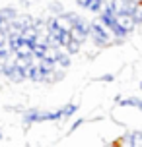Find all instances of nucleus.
Returning a JSON list of instances; mask_svg holds the SVG:
<instances>
[{"instance_id": "obj_6", "label": "nucleus", "mask_w": 142, "mask_h": 147, "mask_svg": "<svg viewBox=\"0 0 142 147\" xmlns=\"http://www.w3.org/2000/svg\"><path fill=\"white\" fill-rule=\"evenodd\" d=\"M115 103L119 105V107H132L136 110H142V99L140 97H127V99L115 97Z\"/></svg>"}, {"instance_id": "obj_23", "label": "nucleus", "mask_w": 142, "mask_h": 147, "mask_svg": "<svg viewBox=\"0 0 142 147\" xmlns=\"http://www.w3.org/2000/svg\"><path fill=\"white\" fill-rule=\"evenodd\" d=\"M0 60H2V58H0Z\"/></svg>"}, {"instance_id": "obj_2", "label": "nucleus", "mask_w": 142, "mask_h": 147, "mask_svg": "<svg viewBox=\"0 0 142 147\" xmlns=\"http://www.w3.org/2000/svg\"><path fill=\"white\" fill-rule=\"evenodd\" d=\"M70 39H74V41H78V43L82 45L86 43L88 39H90V22H86L84 18H78L74 22V25L70 27Z\"/></svg>"}, {"instance_id": "obj_4", "label": "nucleus", "mask_w": 142, "mask_h": 147, "mask_svg": "<svg viewBox=\"0 0 142 147\" xmlns=\"http://www.w3.org/2000/svg\"><path fill=\"white\" fill-rule=\"evenodd\" d=\"M121 145L128 147H142V132H128L121 138Z\"/></svg>"}, {"instance_id": "obj_21", "label": "nucleus", "mask_w": 142, "mask_h": 147, "mask_svg": "<svg viewBox=\"0 0 142 147\" xmlns=\"http://www.w3.org/2000/svg\"><path fill=\"white\" fill-rule=\"evenodd\" d=\"M138 87H140V91H142V81H140V85H138Z\"/></svg>"}, {"instance_id": "obj_15", "label": "nucleus", "mask_w": 142, "mask_h": 147, "mask_svg": "<svg viewBox=\"0 0 142 147\" xmlns=\"http://www.w3.org/2000/svg\"><path fill=\"white\" fill-rule=\"evenodd\" d=\"M62 51L68 52L70 56H74V54H78V52H80V43H78V41H74V39H70V41H68V45L62 49Z\"/></svg>"}, {"instance_id": "obj_5", "label": "nucleus", "mask_w": 142, "mask_h": 147, "mask_svg": "<svg viewBox=\"0 0 142 147\" xmlns=\"http://www.w3.org/2000/svg\"><path fill=\"white\" fill-rule=\"evenodd\" d=\"M27 80L35 81V83H43V80H45V72L39 68L37 62H33V64L27 68Z\"/></svg>"}, {"instance_id": "obj_19", "label": "nucleus", "mask_w": 142, "mask_h": 147, "mask_svg": "<svg viewBox=\"0 0 142 147\" xmlns=\"http://www.w3.org/2000/svg\"><path fill=\"white\" fill-rule=\"evenodd\" d=\"M76 4H78V6L80 8H84V10H86V4H88V0H74Z\"/></svg>"}, {"instance_id": "obj_3", "label": "nucleus", "mask_w": 142, "mask_h": 147, "mask_svg": "<svg viewBox=\"0 0 142 147\" xmlns=\"http://www.w3.org/2000/svg\"><path fill=\"white\" fill-rule=\"evenodd\" d=\"M115 23L119 25L123 31H127V33H132L136 29V23L132 22V18L128 12H121V14H115Z\"/></svg>"}, {"instance_id": "obj_17", "label": "nucleus", "mask_w": 142, "mask_h": 147, "mask_svg": "<svg viewBox=\"0 0 142 147\" xmlns=\"http://www.w3.org/2000/svg\"><path fill=\"white\" fill-rule=\"evenodd\" d=\"M94 81H99V83H111V81H115V76H113V74H103V76H99V78H94Z\"/></svg>"}, {"instance_id": "obj_13", "label": "nucleus", "mask_w": 142, "mask_h": 147, "mask_svg": "<svg viewBox=\"0 0 142 147\" xmlns=\"http://www.w3.org/2000/svg\"><path fill=\"white\" fill-rule=\"evenodd\" d=\"M105 2H107V0H88L86 10H88V12H91V14H99V12L103 10Z\"/></svg>"}, {"instance_id": "obj_12", "label": "nucleus", "mask_w": 142, "mask_h": 147, "mask_svg": "<svg viewBox=\"0 0 142 147\" xmlns=\"http://www.w3.org/2000/svg\"><path fill=\"white\" fill-rule=\"evenodd\" d=\"M18 18V10L12 6H6V8H0V20L4 22H14Z\"/></svg>"}, {"instance_id": "obj_11", "label": "nucleus", "mask_w": 142, "mask_h": 147, "mask_svg": "<svg viewBox=\"0 0 142 147\" xmlns=\"http://www.w3.org/2000/svg\"><path fill=\"white\" fill-rule=\"evenodd\" d=\"M33 62H35L33 56H14V64L20 68V70H25V72H27V68H29Z\"/></svg>"}, {"instance_id": "obj_9", "label": "nucleus", "mask_w": 142, "mask_h": 147, "mask_svg": "<svg viewBox=\"0 0 142 147\" xmlns=\"http://www.w3.org/2000/svg\"><path fill=\"white\" fill-rule=\"evenodd\" d=\"M105 6L109 8L113 14H121V12H127L128 0H109V2H105Z\"/></svg>"}, {"instance_id": "obj_1", "label": "nucleus", "mask_w": 142, "mask_h": 147, "mask_svg": "<svg viewBox=\"0 0 142 147\" xmlns=\"http://www.w3.org/2000/svg\"><path fill=\"white\" fill-rule=\"evenodd\" d=\"M90 39L94 41V45H96L97 49H105V47H109V45L115 43L111 33H109V29H107L99 20L90 23Z\"/></svg>"}, {"instance_id": "obj_22", "label": "nucleus", "mask_w": 142, "mask_h": 147, "mask_svg": "<svg viewBox=\"0 0 142 147\" xmlns=\"http://www.w3.org/2000/svg\"><path fill=\"white\" fill-rule=\"evenodd\" d=\"M138 4H142V0H138Z\"/></svg>"}, {"instance_id": "obj_7", "label": "nucleus", "mask_w": 142, "mask_h": 147, "mask_svg": "<svg viewBox=\"0 0 142 147\" xmlns=\"http://www.w3.org/2000/svg\"><path fill=\"white\" fill-rule=\"evenodd\" d=\"M99 22L103 23L107 29H111V27H115V25H117V23H115V14H113L107 6H103V10L99 12Z\"/></svg>"}, {"instance_id": "obj_14", "label": "nucleus", "mask_w": 142, "mask_h": 147, "mask_svg": "<svg viewBox=\"0 0 142 147\" xmlns=\"http://www.w3.org/2000/svg\"><path fill=\"white\" fill-rule=\"evenodd\" d=\"M76 110H78V105H76V103H68V105H64V107L60 109V112H62V120H66V118L74 116Z\"/></svg>"}, {"instance_id": "obj_8", "label": "nucleus", "mask_w": 142, "mask_h": 147, "mask_svg": "<svg viewBox=\"0 0 142 147\" xmlns=\"http://www.w3.org/2000/svg\"><path fill=\"white\" fill-rule=\"evenodd\" d=\"M12 54L14 56H31V43L29 41H23L22 37H20V43H18V47L14 49Z\"/></svg>"}, {"instance_id": "obj_18", "label": "nucleus", "mask_w": 142, "mask_h": 147, "mask_svg": "<svg viewBox=\"0 0 142 147\" xmlns=\"http://www.w3.org/2000/svg\"><path fill=\"white\" fill-rule=\"evenodd\" d=\"M84 122H86V120H84V118H78V120H76L74 124H72V126H70V128H68V134H74L76 130H78V128H80V126L84 124Z\"/></svg>"}, {"instance_id": "obj_20", "label": "nucleus", "mask_w": 142, "mask_h": 147, "mask_svg": "<svg viewBox=\"0 0 142 147\" xmlns=\"http://www.w3.org/2000/svg\"><path fill=\"white\" fill-rule=\"evenodd\" d=\"M2 140H4V136H2V132H0V141H2Z\"/></svg>"}, {"instance_id": "obj_10", "label": "nucleus", "mask_w": 142, "mask_h": 147, "mask_svg": "<svg viewBox=\"0 0 142 147\" xmlns=\"http://www.w3.org/2000/svg\"><path fill=\"white\" fill-rule=\"evenodd\" d=\"M55 64H57V68H62V70H68V68L72 66V60H70V54H68V52H64L62 49H60L59 56L55 58Z\"/></svg>"}, {"instance_id": "obj_16", "label": "nucleus", "mask_w": 142, "mask_h": 147, "mask_svg": "<svg viewBox=\"0 0 142 147\" xmlns=\"http://www.w3.org/2000/svg\"><path fill=\"white\" fill-rule=\"evenodd\" d=\"M49 12H51L53 16L62 14V12H64V6H62L60 2H57V0H55V2H51V4H49Z\"/></svg>"}]
</instances>
